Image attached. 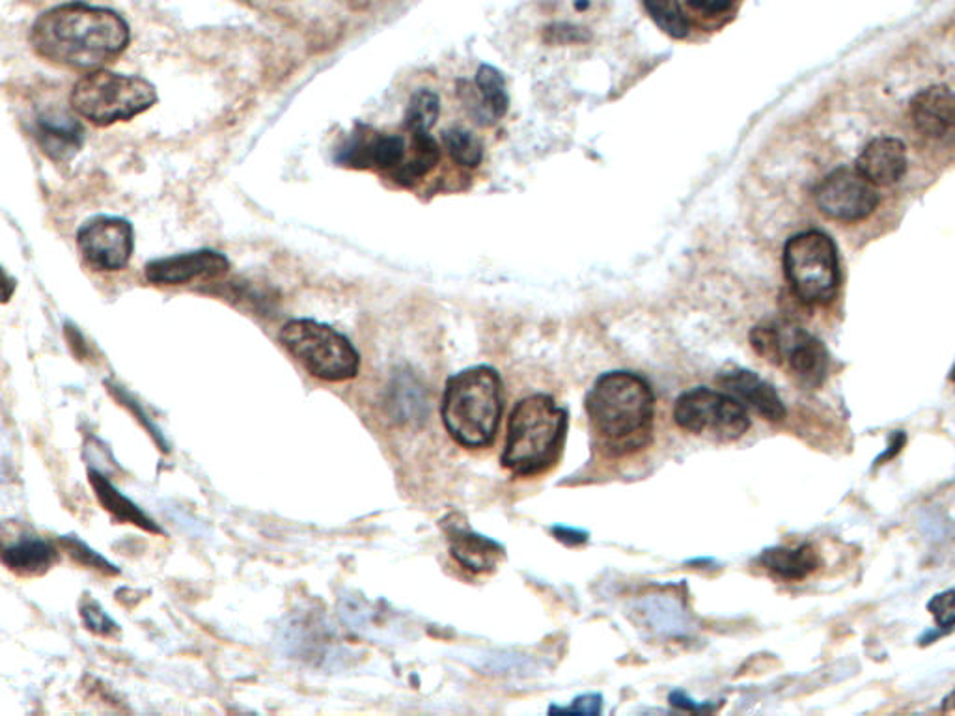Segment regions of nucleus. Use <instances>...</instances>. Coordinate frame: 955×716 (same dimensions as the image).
I'll return each instance as SVG.
<instances>
[{"instance_id": "nucleus-8", "label": "nucleus", "mask_w": 955, "mask_h": 716, "mask_svg": "<svg viewBox=\"0 0 955 716\" xmlns=\"http://www.w3.org/2000/svg\"><path fill=\"white\" fill-rule=\"evenodd\" d=\"M784 272L797 299L827 305L838 291V252L833 239L819 230L803 231L784 247Z\"/></svg>"}, {"instance_id": "nucleus-15", "label": "nucleus", "mask_w": 955, "mask_h": 716, "mask_svg": "<svg viewBox=\"0 0 955 716\" xmlns=\"http://www.w3.org/2000/svg\"><path fill=\"white\" fill-rule=\"evenodd\" d=\"M857 170L875 187H891L907 172V148L894 137H877L864 146Z\"/></svg>"}, {"instance_id": "nucleus-17", "label": "nucleus", "mask_w": 955, "mask_h": 716, "mask_svg": "<svg viewBox=\"0 0 955 716\" xmlns=\"http://www.w3.org/2000/svg\"><path fill=\"white\" fill-rule=\"evenodd\" d=\"M446 534H448L454 558L470 571H491L497 567L498 561L503 560V547L489 537L456 525L448 526Z\"/></svg>"}, {"instance_id": "nucleus-37", "label": "nucleus", "mask_w": 955, "mask_h": 716, "mask_svg": "<svg viewBox=\"0 0 955 716\" xmlns=\"http://www.w3.org/2000/svg\"><path fill=\"white\" fill-rule=\"evenodd\" d=\"M949 377H952V379H954V381H955V366H954V370H952V376H949Z\"/></svg>"}, {"instance_id": "nucleus-9", "label": "nucleus", "mask_w": 955, "mask_h": 716, "mask_svg": "<svg viewBox=\"0 0 955 716\" xmlns=\"http://www.w3.org/2000/svg\"><path fill=\"white\" fill-rule=\"evenodd\" d=\"M674 418L679 428L712 439H742L750 428L747 407L726 392L695 388L682 394L674 405Z\"/></svg>"}, {"instance_id": "nucleus-1", "label": "nucleus", "mask_w": 955, "mask_h": 716, "mask_svg": "<svg viewBox=\"0 0 955 716\" xmlns=\"http://www.w3.org/2000/svg\"><path fill=\"white\" fill-rule=\"evenodd\" d=\"M30 46L47 62L70 70H101L128 49L129 27L107 8L71 2L41 13L30 29Z\"/></svg>"}, {"instance_id": "nucleus-7", "label": "nucleus", "mask_w": 955, "mask_h": 716, "mask_svg": "<svg viewBox=\"0 0 955 716\" xmlns=\"http://www.w3.org/2000/svg\"><path fill=\"white\" fill-rule=\"evenodd\" d=\"M750 341L759 357L780 366L797 385L822 387L828 374L827 347L799 325L770 321L750 332Z\"/></svg>"}, {"instance_id": "nucleus-2", "label": "nucleus", "mask_w": 955, "mask_h": 716, "mask_svg": "<svg viewBox=\"0 0 955 716\" xmlns=\"http://www.w3.org/2000/svg\"><path fill=\"white\" fill-rule=\"evenodd\" d=\"M654 392L631 371H610L597 379L586 398L591 426L608 445L627 448L646 439L654 420Z\"/></svg>"}, {"instance_id": "nucleus-25", "label": "nucleus", "mask_w": 955, "mask_h": 716, "mask_svg": "<svg viewBox=\"0 0 955 716\" xmlns=\"http://www.w3.org/2000/svg\"><path fill=\"white\" fill-rule=\"evenodd\" d=\"M442 145L459 167L476 168L484 159V146L467 129H448L442 135Z\"/></svg>"}, {"instance_id": "nucleus-21", "label": "nucleus", "mask_w": 955, "mask_h": 716, "mask_svg": "<svg viewBox=\"0 0 955 716\" xmlns=\"http://www.w3.org/2000/svg\"><path fill=\"white\" fill-rule=\"evenodd\" d=\"M411 137V153L406 157V161L401 162L400 167L396 168L395 172L390 173L401 186H411L418 179L428 176L440 159L439 145L431 135L415 133Z\"/></svg>"}, {"instance_id": "nucleus-18", "label": "nucleus", "mask_w": 955, "mask_h": 716, "mask_svg": "<svg viewBox=\"0 0 955 716\" xmlns=\"http://www.w3.org/2000/svg\"><path fill=\"white\" fill-rule=\"evenodd\" d=\"M759 564L776 578H782L786 583H797L817 571L822 560L812 545H800L794 549L775 547V549L765 550L764 555L759 556Z\"/></svg>"}, {"instance_id": "nucleus-32", "label": "nucleus", "mask_w": 955, "mask_h": 716, "mask_svg": "<svg viewBox=\"0 0 955 716\" xmlns=\"http://www.w3.org/2000/svg\"><path fill=\"white\" fill-rule=\"evenodd\" d=\"M955 629V610L949 614L948 618L944 619L943 624L937 625V629L929 630L927 635L922 636L921 644H932V642L937 640L938 636H944L949 630Z\"/></svg>"}, {"instance_id": "nucleus-10", "label": "nucleus", "mask_w": 955, "mask_h": 716, "mask_svg": "<svg viewBox=\"0 0 955 716\" xmlns=\"http://www.w3.org/2000/svg\"><path fill=\"white\" fill-rule=\"evenodd\" d=\"M77 247L93 271H122L133 256V226L120 217H93L77 231Z\"/></svg>"}, {"instance_id": "nucleus-14", "label": "nucleus", "mask_w": 955, "mask_h": 716, "mask_svg": "<svg viewBox=\"0 0 955 716\" xmlns=\"http://www.w3.org/2000/svg\"><path fill=\"white\" fill-rule=\"evenodd\" d=\"M718 385L724 392L734 396L745 407L756 410L762 418L769 422H780L786 418V407L782 404L780 396L769 382L748 370L724 371L718 377Z\"/></svg>"}, {"instance_id": "nucleus-22", "label": "nucleus", "mask_w": 955, "mask_h": 716, "mask_svg": "<svg viewBox=\"0 0 955 716\" xmlns=\"http://www.w3.org/2000/svg\"><path fill=\"white\" fill-rule=\"evenodd\" d=\"M476 88L493 120H500L510 107V96L506 90L503 73L493 66H480V70L476 71Z\"/></svg>"}, {"instance_id": "nucleus-34", "label": "nucleus", "mask_w": 955, "mask_h": 716, "mask_svg": "<svg viewBox=\"0 0 955 716\" xmlns=\"http://www.w3.org/2000/svg\"><path fill=\"white\" fill-rule=\"evenodd\" d=\"M558 539H568L569 544H583L586 541L585 531L568 530V528H555Z\"/></svg>"}, {"instance_id": "nucleus-33", "label": "nucleus", "mask_w": 955, "mask_h": 716, "mask_svg": "<svg viewBox=\"0 0 955 716\" xmlns=\"http://www.w3.org/2000/svg\"><path fill=\"white\" fill-rule=\"evenodd\" d=\"M904 445V434L892 435L891 446H888V450H886L885 454H883V456L877 459V465H881V463H885L886 459H892V457L896 456V454H899V450H902V446Z\"/></svg>"}, {"instance_id": "nucleus-4", "label": "nucleus", "mask_w": 955, "mask_h": 716, "mask_svg": "<svg viewBox=\"0 0 955 716\" xmlns=\"http://www.w3.org/2000/svg\"><path fill=\"white\" fill-rule=\"evenodd\" d=\"M566 434V412L545 394L521 399L511 412L504 448V467L530 476L549 467Z\"/></svg>"}, {"instance_id": "nucleus-31", "label": "nucleus", "mask_w": 955, "mask_h": 716, "mask_svg": "<svg viewBox=\"0 0 955 716\" xmlns=\"http://www.w3.org/2000/svg\"><path fill=\"white\" fill-rule=\"evenodd\" d=\"M560 710L579 713V715H599V713H601V698H599L597 694H591V696L590 694H588V696H580V698L575 702L574 707Z\"/></svg>"}, {"instance_id": "nucleus-26", "label": "nucleus", "mask_w": 955, "mask_h": 716, "mask_svg": "<svg viewBox=\"0 0 955 716\" xmlns=\"http://www.w3.org/2000/svg\"><path fill=\"white\" fill-rule=\"evenodd\" d=\"M62 545H64V549L68 550L73 558H77V560L84 564V566L96 567L99 571L112 573V575L118 573V569L110 566L109 561L103 560V558H101L98 553H93L92 549H88L87 545L79 541L77 537H66Z\"/></svg>"}, {"instance_id": "nucleus-5", "label": "nucleus", "mask_w": 955, "mask_h": 716, "mask_svg": "<svg viewBox=\"0 0 955 716\" xmlns=\"http://www.w3.org/2000/svg\"><path fill=\"white\" fill-rule=\"evenodd\" d=\"M157 90L142 77L120 76L93 70L81 77L71 90L70 103L76 115L98 128L129 122L157 103Z\"/></svg>"}, {"instance_id": "nucleus-19", "label": "nucleus", "mask_w": 955, "mask_h": 716, "mask_svg": "<svg viewBox=\"0 0 955 716\" xmlns=\"http://www.w3.org/2000/svg\"><path fill=\"white\" fill-rule=\"evenodd\" d=\"M88 480L92 484L96 497L99 503L109 511L115 519L128 525L139 526L142 530L151 531V534H161V528L129 498L123 497L122 493L118 491L117 487L112 486L107 478L96 470L88 473Z\"/></svg>"}, {"instance_id": "nucleus-24", "label": "nucleus", "mask_w": 955, "mask_h": 716, "mask_svg": "<svg viewBox=\"0 0 955 716\" xmlns=\"http://www.w3.org/2000/svg\"><path fill=\"white\" fill-rule=\"evenodd\" d=\"M643 2L649 18L654 19V23L663 32L676 40H684L685 36L689 34V19L682 10L679 0H643Z\"/></svg>"}, {"instance_id": "nucleus-36", "label": "nucleus", "mask_w": 955, "mask_h": 716, "mask_svg": "<svg viewBox=\"0 0 955 716\" xmlns=\"http://www.w3.org/2000/svg\"><path fill=\"white\" fill-rule=\"evenodd\" d=\"M575 7L579 8V10H585V8L590 7V2L588 0H577V4Z\"/></svg>"}, {"instance_id": "nucleus-29", "label": "nucleus", "mask_w": 955, "mask_h": 716, "mask_svg": "<svg viewBox=\"0 0 955 716\" xmlns=\"http://www.w3.org/2000/svg\"><path fill=\"white\" fill-rule=\"evenodd\" d=\"M927 608L937 618L938 624H943L944 619L948 618L949 614L955 610V589H948V591L933 597Z\"/></svg>"}, {"instance_id": "nucleus-12", "label": "nucleus", "mask_w": 955, "mask_h": 716, "mask_svg": "<svg viewBox=\"0 0 955 716\" xmlns=\"http://www.w3.org/2000/svg\"><path fill=\"white\" fill-rule=\"evenodd\" d=\"M230 261L215 250H198L189 255L167 256L146 266V278L159 286H180L195 278H217L227 275Z\"/></svg>"}, {"instance_id": "nucleus-13", "label": "nucleus", "mask_w": 955, "mask_h": 716, "mask_svg": "<svg viewBox=\"0 0 955 716\" xmlns=\"http://www.w3.org/2000/svg\"><path fill=\"white\" fill-rule=\"evenodd\" d=\"M913 128L929 140H944L955 133V92L948 87L924 88L911 99Z\"/></svg>"}, {"instance_id": "nucleus-11", "label": "nucleus", "mask_w": 955, "mask_h": 716, "mask_svg": "<svg viewBox=\"0 0 955 716\" xmlns=\"http://www.w3.org/2000/svg\"><path fill=\"white\" fill-rule=\"evenodd\" d=\"M816 202L828 219L857 222L874 213L879 206V195L877 187L857 168L842 167L819 183Z\"/></svg>"}, {"instance_id": "nucleus-27", "label": "nucleus", "mask_w": 955, "mask_h": 716, "mask_svg": "<svg viewBox=\"0 0 955 716\" xmlns=\"http://www.w3.org/2000/svg\"><path fill=\"white\" fill-rule=\"evenodd\" d=\"M81 616L88 629L93 630L96 635L110 636L118 630V625L103 613V608L99 607L96 601L84 605L81 608Z\"/></svg>"}, {"instance_id": "nucleus-30", "label": "nucleus", "mask_w": 955, "mask_h": 716, "mask_svg": "<svg viewBox=\"0 0 955 716\" xmlns=\"http://www.w3.org/2000/svg\"><path fill=\"white\" fill-rule=\"evenodd\" d=\"M588 36L583 34V30L577 29L574 24H553L547 29V40L553 43H566V41H583Z\"/></svg>"}, {"instance_id": "nucleus-3", "label": "nucleus", "mask_w": 955, "mask_h": 716, "mask_svg": "<svg viewBox=\"0 0 955 716\" xmlns=\"http://www.w3.org/2000/svg\"><path fill=\"white\" fill-rule=\"evenodd\" d=\"M440 412L448 434L459 445H491L503 415V382L497 371L476 366L450 377Z\"/></svg>"}, {"instance_id": "nucleus-35", "label": "nucleus", "mask_w": 955, "mask_h": 716, "mask_svg": "<svg viewBox=\"0 0 955 716\" xmlns=\"http://www.w3.org/2000/svg\"><path fill=\"white\" fill-rule=\"evenodd\" d=\"M941 709H943V713H952V710H955V687L952 688V693L943 699Z\"/></svg>"}, {"instance_id": "nucleus-23", "label": "nucleus", "mask_w": 955, "mask_h": 716, "mask_svg": "<svg viewBox=\"0 0 955 716\" xmlns=\"http://www.w3.org/2000/svg\"><path fill=\"white\" fill-rule=\"evenodd\" d=\"M440 115V99L431 90H418L407 105L406 129L409 133H429Z\"/></svg>"}, {"instance_id": "nucleus-16", "label": "nucleus", "mask_w": 955, "mask_h": 716, "mask_svg": "<svg viewBox=\"0 0 955 716\" xmlns=\"http://www.w3.org/2000/svg\"><path fill=\"white\" fill-rule=\"evenodd\" d=\"M81 123L66 112H46L36 118L34 137L52 161H68L82 146Z\"/></svg>"}, {"instance_id": "nucleus-6", "label": "nucleus", "mask_w": 955, "mask_h": 716, "mask_svg": "<svg viewBox=\"0 0 955 716\" xmlns=\"http://www.w3.org/2000/svg\"><path fill=\"white\" fill-rule=\"evenodd\" d=\"M291 357L316 379L342 382L359 376L360 355L348 336L312 319H291L280 330Z\"/></svg>"}, {"instance_id": "nucleus-28", "label": "nucleus", "mask_w": 955, "mask_h": 716, "mask_svg": "<svg viewBox=\"0 0 955 716\" xmlns=\"http://www.w3.org/2000/svg\"><path fill=\"white\" fill-rule=\"evenodd\" d=\"M737 0H687L690 10L706 16V18H718L728 13L732 8L736 7Z\"/></svg>"}, {"instance_id": "nucleus-20", "label": "nucleus", "mask_w": 955, "mask_h": 716, "mask_svg": "<svg viewBox=\"0 0 955 716\" xmlns=\"http://www.w3.org/2000/svg\"><path fill=\"white\" fill-rule=\"evenodd\" d=\"M59 550L54 545L38 537H27L18 544L10 545L2 553V561L10 571L19 575H41L54 564Z\"/></svg>"}]
</instances>
